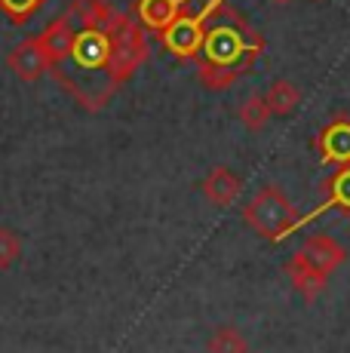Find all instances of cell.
<instances>
[{
  "instance_id": "cell-1",
  "label": "cell",
  "mask_w": 350,
  "mask_h": 353,
  "mask_svg": "<svg viewBox=\"0 0 350 353\" xmlns=\"http://www.w3.org/2000/svg\"><path fill=\"white\" fill-rule=\"evenodd\" d=\"M261 46H265V40L252 31V25H249L240 12L225 10L218 25H215L209 34H203L200 52H206V62L231 65L243 74V68L258 56Z\"/></svg>"
},
{
  "instance_id": "cell-2",
  "label": "cell",
  "mask_w": 350,
  "mask_h": 353,
  "mask_svg": "<svg viewBox=\"0 0 350 353\" xmlns=\"http://www.w3.org/2000/svg\"><path fill=\"white\" fill-rule=\"evenodd\" d=\"M107 34V86H120L138 71V65L147 59V40L141 25L132 16L114 12L111 25L105 28Z\"/></svg>"
},
{
  "instance_id": "cell-3",
  "label": "cell",
  "mask_w": 350,
  "mask_h": 353,
  "mask_svg": "<svg viewBox=\"0 0 350 353\" xmlns=\"http://www.w3.org/2000/svg\"><path fill=\"white\" fill-rule=\"evenodd\" d=\"M243 219L265 240H282L289 230L298 225V209L292 206V200L280 188H261L246 203Z\"/></svg>"
},
{
  "instance_id": "cell-4",
  "label": "cell",
  "mask_w": 350,
  "mask_h": 353,
  "mask_svg": "<svg viewBox=\"0 0 350 353\" xmlns=\"http://www.w3.org/2000/svg\"><path fill=\"white\" fill-rule=\"evenodd\" d=\"M203 34H206L203 22H200L194 12L181 10L178 16H175L163 31H160V37H163L166 50L175 52L178 59H194L200 52V46H203Z\"/></svg>"
},
{
  "instance_id": "cell-5",
  "label": "cell",
  "mask_w": 350,
  "mask_h": 353,
  "mask_svg": "<svg viewBox=\"0 0 350 353\" xmlns=\"http://www.w3.org/2000/svg\"><path fill=\"white\" fill-rule=\"evenodd\" d=\"M286 276L292 280V286L298 289V295L307 298V301H316V298H320L322 292H326V286H329V274L316 268V264L301 252V249L295 255H289Z\"/></svg>"
},
{
  "instance_id": "cell-6",
  "label": "cell",
  "mask_w": 350,
  "mask_h": 353,
  "mask_svg": "<svg viewBox=\"0 0 350 353\" xmlns=\"http://www.w3.org/2000/svg\"><path fill=\"white\" fill-rule=\"evenodd\" d=\"M6 65H10V71L16 74L22 83H34V80H40L52 68L50 59H46V52H43V46L37 43V37L22 40V43L10 52Z\"/></svg>"
},
{
  "instance_id": "cell-7",
  "label": "cell",
  "mask_w": 350,
  "mask_h": 353,
  "mask_svg": "<svg viewBox=\"0 0 350 353\" xmlns=\"http://www.w3.org/2000/svg\"><path fill=\"white\" fill-rule=\"evenodd\" d=\"M240 191H243V179H240L231 166H215L203 179V196L218 209L234 206V200L240 196Z\"/></svg>"
},
{
  "instance_id": "cell-8",
  "label": "cell",
  "mask_w": 350,
  "mask_h": 353,
  "mask_svg": "<svg viewBox=\"0 0 350 353\" xmlns=\"http://www.w3.org/2000/svg\"><path fill=\"white\" fill-rule=\"evenodd\" d=\"M74 37H77V31H74L71 19H68V16H59L56 22L46 25L43 34H37V43L43 46V52H46V59H50V65H62L65 59L71 56Z\"/></svg>"
},
{
  "instance_id": "cell-9",
  "label": "cell",
  "mask_w": 350,
  "mask_h": 353,
  "mask_svg": "<svg viewBox=\"0 0 350 353\" xmlns=\"http://www.w3.org/2000/svg\"><path fill=\"white\" fill-rule=\"evenodd\" d=\"M301 252L311 258L320 270H326L329 276L338 268H344V261H347V249L329 234H311L305 240V246H301Z\"/></svg>"
},
{
  "instance_id": "cell-10",
  "label": "cell",
  "mask_w": 350,
  "mask_h": 353,
  "mask_svg": "<svg viewBox=\"0 0 350 353\" xmlns=\"http://www.w3.org/2000/svg\"><path fill=\"white\" fill-rule=\"evenodd\" d=\"M181 10H185V0H138V3L132 6L138 25L154 28V31H163Z\"/></svg>"
},
{
  "instance_id": "cell-11",
  "label": "cell",
  "mask_w": 350,
  "mask_h": 353,
  "mask_svg": "<svg viewBox=\"0 0 350 353\" xmlns=\"http://www.w3.org/2000/svg\"><path fill=\"white\" fill-rule=\"evenodd\" d=\"M68 19L77 22L80 28L105 31L114 19V6L107 3V0H74L68 6Z\"/></svg>"
},
{
  "instance_id": "cell-12",
  "label": "cell",
  "mask_w": 350,
  "mask_h": 353,
  "mask_svg": "<svg viewBox=\"0 0 350 353\" xmlns=\"http://www.w3.org/2000/svg\"><path fill=\"white\" fill-rule=\"evenodd\" d=\"M261 96H265L267 108H271V117H289L301 105V86L286 77H277Z\"/></svg>"
},
{
  "instance_id": "cell-13",
  "label": "cell",
  "mask_w": 350,
  "mask_h": 353,
  "mask_svg": "<svg viewBox=\"0 0 350 353\" xmlns=\"http://www.w3.org/2000/svg\"><path fill=\"white\" fill-rule=\"evenodd\" d=\"M320 148L326 154V160L335 163H350V120H335L332 126H326L320 139Z\"/></svg>"
},
{
  "instance_id": "cell-14",
  "label": "cell",
  "mask_w": 350,
  "mask_h": 353,
  "mask_svg": "<svg viewBox=\"0 0 350 353\" xmlns=\"http://www.w3.org/2000/svg\"><path fill=\"white\" fill-rule=\"evenodd\" d=\"M206 353H249V338L237 325L221 323L206 335Z\"/></svg>"
},
{
  "instance_id": "cell-15",
  "label": "cell",
  "mask_w": 350,
  "mask_h": 353,
  "mask_svg": "<svg viewBox=\"0 0 350 353\" xmlns=\"http://www.w3.org/2000/svg\"><path fill=\"white\" fill-rule=\"evenodd\" d=\"M237 117H240V123H243V129H249V132H265L267 123L274 120L265 96H258V92H255V96H249L243 105H240Z\"/></svg>"
},
{
  "instance_id": "cell-16",
  "label": "cell",
  "mask_w": 350,
  "mask_h": 353,
  "mask_svg": "<svg viewBox=\"0 0 350 353\" xmlns=\"http://www.w3.org/2000/svg\"><path fill=\"white\" fill-rule=\"evenodd\" d=\"M200 83L206 86V90H212V92H221V90H227V86H234L237 83V77H240V71L237 68H231V65H215V62H200Z\"/></svg>"
},
{
  "instance_id": "cell-17",
  "label": "cell",
  "mask_w": 350,
  "mask_h": 353,
  "mask_svg": "<svg viewBox=\"0 0 350 353\" xmlns=\"http://www.w3.org/2000/svg\"><path fill=\"white\" fill-rule=\"evenodd\" d=\"M22 252H25L22 236H19L12 228H0V270L16 268Z\"/></svg>"
},
{
  "instance_id": "cell-18",
  "label": "cell",
  "mask_w": 350,
  "mask_h": 353,
  "mask_svg": "<svg viewBox=\"0 0 350 353\" xmlns=\"http://www.w3.org/2000/svg\"><path fill=\"white\" fill-rule=\"evenodd\" d=\"M43 6V0H0V10L12 19V22H25Z\"/></svg>"
},
{
  "instance_id": "cell-19",
  "label": "cell",
  "mask_w": 350,
  "mask_h": 353,
  "mask_svg": "<svg viewBox=\"0 0 350 353\" xmlns=\"http://www.w3.org/2000/svg\"><path fill=\"white\" fill-rule=\"evenodd\" d=\"M335 191H338V196H341V200H344V203H350V169H347L344 175H341V179H338V185H335Z\"/></svg>"
},
{
  "instance_id": "cell-20",
  "label": "cell",
  "mask_w": 350,
  "mask_h": 353,
  "mask_svg": "<svg viewBox=\"0 0 350 353\" xmlns=\"http://www.w3.org/2000/svg\"><path fill=\"white\" fill-rule=\"evenodd\" d=\"M271 3H277V6H289V3H295V0H271Z\"/></svg>"
},
{
  "instance_id": "cell-21",
  "label": "cell",
  "mask_w": 350,
  "mask_h": 353,
  "mask_svg": "<svg viewBox=\"0 0 350 353\" xmlns=\"http://www.w3.org/2000/svg\"><path fill=\"white\" fill-rule=\"evenodd\" d=\"M316 3H320V0H316Z\"/></svg>"
}]
</instances>
